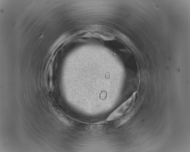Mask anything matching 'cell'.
Masks as SVG:
<instances>
[{
  "mask_svg": "<svg viewBox=\"0 0 190 152\" xmlns=\"http://www.w3.org/2000/svg\"><path fill=\"white\" fill-rule=\"evenodd\" d=\"M137 93H133L129 98L114 110L106 119V121H113L122 116L135 101Z\"/></svg>",
  "mask_w": 190,
  "mask_h": 152,
  "instance_id": "6da1fadb",
  "label": "cell"
}]
</instances>
